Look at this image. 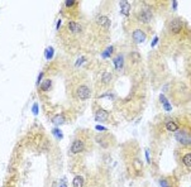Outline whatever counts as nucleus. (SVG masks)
Instances as JSON below:
<instances>
[{
  "mask_svg": "<svg viewBox=\"0 0 191 187\" xmlns=\"http://www.w3.org/2000/svg\"><path fill=\"white\" fill-rule=\"evenodd\" d=\"M33 114H34V115H38V105H37V104L33 105Z\"/></svg>",
  "mask_w": 191,
  "mask_h": 187,
  "instance_id": "obj_23",
  "label": "nucleus"
},
{
  "mask_svg": "<svg viewBox=\"0 0 191 187\" xmlns=\"http://www.w3.org/2000/svg\"><path fill=\"white\" fill-rule=\"evenodd\" d=\"M113 51H114V47H113V46H109V47L106 48V50L101 53L103 58H108V57H110V56L113 55Z\"/></svg>",
  "mask_w": 191,
  "mask_h": 187,
  "instance_id": "obj_18",
  "label": "nucleus"
},
{
  "mask_svg": "<svg viewBox=\"0 0 191 187\" xmlns=\"http://www.w3.org/2000/svg\"><path fill=\"white\" fill-rule=\"evenodd\" d=\"M60 187H67V181H66V178H62V179H61Z\"/></svg>",
  "mask_w": 191,
  "mask_h": 187,
  "instance_id": "obj_22",
  "label": "nucleus"
},
{
  "mask_svg": "<svg viewBox=\"0 0 191 187\" xmlns=\"http://www.w3.org/2000/svg\"><path fill=\"white\" fill-rule=\"evenodd\" d=\"M52 134L56 137V138H58V139H62V137H63L62 131H61L58 128H53V129H52Z\"/></svg>",
  "mask_w": 191,
  "mask_h": 187,
  "instance_id": "obj_21",
  "label": "nucleus"
},
{
  "mask_svg": "<svg viewBox=\"0 0 191 187\" xmlns=\"http://www.w3.org/2000/svg\"><path fill=\"white\" fill-rule=\"evenodd\" d=\"M186 26L187 24L182 18H174V19H171L168 22L167 29L171 35H180L181 33L183 34V29L186 28Z\"/></svg>",
  "mask_w": 191,
  "mask_h": 187,
  "instance_id": "obj_3",
  "label": "nucleus"
},
{
  "mask_svg": "<svg viewBox=\"0 0 191 187\" xmlns=\"http://www.w3.org/2000/svg\"><path fill=\"white\" fill-rule=\"evenodd\" d=\"M159 101L163 104V109L166 110V111H171L172 110V106H171V104L168 102V100L166 99V96L165 95H161L159 96Z\"/></svg>",
  "mask_w": 191,
  "mask_h": 187,
  "instance_id": "obj_14",
  "label": "nucleus"
},
{
  "mask_svg": "<svg viewBox=\"0 0 191 187\" xmlns=\"http://www.w3.org/2000/svg\"><path fill=\"white\" fill-rule=\"evenodd\" d=\"M52 123L54 125H61V124H63L65 123V116L63 115H57V116H53L52 118Z\"/></svg>",
  "mask_w": 191,
  "mask_h": 187,
  "instance_id": "obj_17",
  "label": "nucleus"
},
{
  "mask_svg": "<svg viewBox=\"0 0 191 187\" xmlns=\"http://www.w3.org/2000/svg\"><path fill=\"white\" fill-rule=\"evenodd\" d=\"M158 182H159V185H161V187H171L170 179H168L167 177H161Z\"/></svg>",
  "mask_w": 191,
  "mask_h": 187,
  "instance_id": "obj_20",
  "label": "nucleus"
},
{
  "mask_svg": "<svg viewBox=\"0 0 191 187\" xmlns=\"http://www.w3.org/2000/svg\"><path fill=\"white\" fill-rule=\"evenodd\" d=\"M157 42H158V37H155V38H153V41H152L151 46H152V47H155V46L157 44Z\"/></svg>",
  "mask_w": 191,
  "mask_h": 187,
  "instance_id": "obj_25",
  "label": "nucleus"
},
{
  "mask_svg": "<svg viewBox=\"0 0 191 187\" xmlns=\"http://www.w3.org/2000/svg\"><path fill=\"white\" fill-rule=\"evenodd\" d=\"M176 139L178 143H181L182 146L185 147H189L190 143H191V138H190V133L187 130H180V131H176Z\"/></svg>",
  "mask_w": 191,
  "mask_h": 187,
  "instance_id": "obj_6",
  "label": "nucleus"
},
{
  "mask_svg": "<svg viewBox=\"0 0 191 187\" xmlns=\"http://www.w3.org/2000/svg\"><path fill=\"white\" fill-rule=\"evenodd\" d=\"M51 86H52L51 78H47V80H45L41 83V91H48V90L51 89Z\"/></svg>",
  "mask_w": 191,
  "mask_h": 187,
  "instance_id": "obj_16",
  "label": "nucleus"
},
{
  "mask_svg": "<svg viewBox=\"0 0 191 187\" xmlns=\"http://www.w3.org/2000/svg\"><path fill=\"white\" fill-rule=\"evenodd\" d=\"M109 116L110 114L104 110V109H99L96 113H95V120L99 123H105V122H109Z\"/></svg>",
  "mask_w": 191,
  "mask_h": 187,
  "instance_id": "obj_8",
  "label": "nucleus"
},
{
  "mask_svg": "<svg viewBox=\"0 0 191 187\" xmlns=\"http://www.w3.org/2000/svg\"><path fill=\"white\" fill-rule=\"evenodd\" d=\"M100 82H101V85L104 86H108L110 82H112L113 80V74L110 71H103L101 72V75H100Z\"/></svg>",
  "mask_w": 191,
  "mask_h": 187,
  "instance_id": "obj_10",
  "label": "nucleus"
},
{
  "mask_svg": "<svg viewBox=\"0 0 191 187\" xmlns=\"http://www.w3.org/2000/svg\"><path fill=\"white\" fill-rule=\"evenodd\" d=\"M113 63H114V67L118 72H122V70L124 68V56L119 53L113 58Z\"/></svg>",
  "mask_w": 191,
  "mask_h": 187,
  "instance_id": "obj_9",
  "label": "nucleus"
},
{
  "mask_svg": "<svg viewBox=\"0 0 191 187\" xmlns=\"http://www.w3.org/2000/svg\"><path fill=\"white\" fill-rule=\"evenodd\" d=\"M152 10L147 7V5H140V7H138L137 11H135L134 14V20L137 22L139 26H142V24H149L151 20H152Z\"/></svg>",
  "mask_w": 191,
  "mask_h": 187,
  "instance_id": "obj_2",
  "label": "nucleus"
},
{
  "mask_svg": "<svg viewBox=\"0 0 191 187\" xmlns=\"http://www.w3.org/2000/svg\"><path fill=\"white\" fill-rule=\"evenodd\" d=\"M165 126H166V129H167L168 131H172V133H176V131L180 130V125H178L175 120H167L166 124H165Z\"/></svg>",
  "mask_w": 191,
  "mask_h": 187,
  "instance_id": "obj_11",
  "label": "nucleus"
},
{
  "mask_svg": "<svg viewBox=\"0 0 191 187\" xmlns=\"http://www.w3.org/2000/svg\"><path fill=\"white\" fill-rule=\"evenodd\" d=\"M86 149V140L84 138H75L73 142L71 143V147H70V153L72 154H79V153H82L84 150Z\"/></svg>",
  "mask_w": 191,
  "mask_h": 187,
  "instance_id": "obj_4",
  "label": "nucleus"
},
{
  "mask_svg": "<svg viewBox=\"0 0 191 187\" xmlns=\"http://www.w3.org/2000/svg\"><path fill=\"white\" fill-rule=\"evenodd\" d=\"M146 157H147V162H148V163H151V158H149V150H148V149H146Z\"/></svg>",
  "mask_w": 191,
  "mask_h": 187,
  "instance_id": "obj_24",
  "label": "nucleus"
},
{
  "mask_svg": "<svg viewBox=\"0 0 191 187\" xmlns=\"http://www.w3.org/2000/svg\"><path fill=\"white\" fill-rule=\"evenodd\" d=\"M53 53H54L53 47H47L46 51H45V56H46L47 59H51V58L53 57Z\"/></svg>",
  "mask_w": 191,
  "mask_h": 187,
  "instance_id": "obj_19",
  "label": "nucleus"
},
{
  "mask_svg": "<svg viewBox=\"0 0 191 187\" xmlns=\"http://www.w3.org/2000/svg\"><path fill=\"white\" fill-rule=\"evenodd\" d=\"M131 4H129V2H120V11H122V14L123 15H125V17H129L131 15Z\"/></svg>",
  "mask_w": 191,
  "mask_h": 187,
  "instance_id": "obj_12",
  "label": "nucleus"
},
{
  "mask_svg": "<svg viewBox=\"0 0 191 187\" xmlns=\"http://www.w3.org/2000/svg\"><path fill=\"white\" fill-rule=\"evenodd\" d=\"M96 129H97V130H106V129L104 128V126H101V125H97V126H96Z\"/></svg>",
  "mask_w": 191,
  "mask_h": 187,
  "instance_id": "obj_26",
  "label": "nucleus"
},
{
  "mask_svg": "<svg viewBox=\"0 0 191 187\" xmlns=\"http://www.w3.org/2000/svg\"><path fill=\"white\" fill-rule=\"evenodd\" d=\"M72 186L73 187H84V177L80 176V174L75 176V178L72 181Z\"/></svg>",
  "mask_w": 191,
  "mask_h": 187,
  "instance_id": "obj_15",
  "label": "nucleus"
},
{
  "mask_svg": "<svg viewBox=\"0 0 191 187\" xmlns=\"http://www.w3.org/2000/svg\"><path fill=\"white\" fill-rule=\"evenodd\" d=\"M182 163L185 164V167L190 170L191 168V153H190V149L186 150V154L182 155Z\"/></svg>",
  "mask_w": 191,
  "mask_h": 187,
  "instance_id": "obj_13",
  "label": "nucleus"
},
{
  "mask_svg": "<svg viewBox=\"0 0 191 187\" xmlns=\"http://www.w3.org/2000/svg\"><path fill=\"white\" fill-rule=\"evenodd\" d=\"M92 96V89L88 82H81L73 86V98L79 101H85Z\"/></svg>",
  "mask_w": 191,
  "mask_h": 187,
  "instance_id": "obj_1",
  "label": "nucleus"
},
{
  "mask_svg": "<svg viewBox=\"0 0 191 187\" xmlns=\"http://www.w3.org/2000/svg\"><path fill=\"white\" fill-rule=\"evenodd\" d=\"M95 24L99 28H101V31L103 29H109L110 28V26H112V22H110V19L106 17V15H96V18H95Z\"/></svg>",
  "mask_w": 191,
  "mask_h": 187,
  "instance_id": "obj_7",
  "label": "nucleus"
},
{
  "mask_svg": "<svg viewBox=\"0 0 191 187\" xmlns=\"http://www.w3.org/2000/svg\"><path fill=\"white\" fill-rule=\"evenodd\" d=\"M147 33L143 28H135L132 32V38L134 41V43H143L147 39Z\"/></svg>",
  "mask_w": 191,
  "mask_h": 187,
  "instance_id": "obj_5",
  "label": "nucleus"
}]
</instances>
